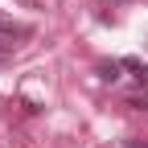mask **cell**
<instances>
[{
    "label": "cell",
    "instance_id": "1",
    "mask_svg": "<svg viewBox=\"0 0 148 148\" xmlns=\"http://www.w3.org/2000/svg\"><path fill=\"white\" fill-rule=\"evenodd\" d=\"M29 33H33L29 25H16L12 16H4V12H0V37H12V41H21V37H29Z\"/></svg>",
    "mask_w": 148,
    "mask_h": 148
},
{
    "label": "cell",
    "instance_id": "2",
    "mask_svg": "<svg viewBox=\"0 0 148 148\" xmlns=\"http://www.w3.org/2000/svg\"><path fill=\"white\" fill-rule=\"evenodd\" d=\"M123 70H127V74H132V78L148 90V62H140V58H123Z\"/></svg>",
    "mask_w": 148,
    "mask_h": 148
},
{
    "label": "cell",
    "instance_id": "3",
    "mask_svg": "<svg viewBox=\"0 0 148 148\" xmlns=\"http://www.w3.org/2000/svg\"><path fill=\"white\" fill-rule=\"evenodd\" d=\"M119 70H123V62H99V78H103V82H115Z\"/></svg>",
    "mask_w": 148,
    "mask_h": 148
},
{
    "label": "cell",
    "instance_id": "4",
    "mask_svg": "<svg viewBox=\"0 0 148 148\" xmlns=\"http://www.w3.org/2000/svg\"><path fill=\"white\" fill-rule=\"evenodd\" d=\"M127 107H136V111H148V95H132V99H127Z\"/></svg>",
    "mask_w": 148,
    "mask_h": 148
},
{
    "label": "cell",
    "instance_id": "5",
    "mask_svg": "<svg viewBox=\"0 0 148 148\" xmlns=\"http://www.w3.org/2000/svg\"><path fill=\"white\" fill-rule=\"evenodd\" d=\"M12 49H16V41H12V37H0V58H8Z\"/></svg>",
    "mask_w": 148,
    "mask_h": 148
},
{
    "label": "cell",
    "instance_id": "6",
    "mask_svg": "<svg viewBox=\"0 0 148 148\" xmlns=\"http://www.w3.org/2000/svg\"><path fill=\"white\" fill-rule=\"evenodd\" d=\"M123 148H148V144H144V140H136V136H132V140H123Z\"/></svg>",
    "mask_w": 148,
    "mask_h": 148
},
{
    "label": "cell",
    "instance_id": "7",
    "mask_svg": "<svg viewBox=\"0 0 148 148\" xmlns=\"http://www.w3.org/2000/svg\"><path fill=\"white\" fill-rule=\"evenodd\" d=\"M21 4H37V0H21Z\"/></svg>",
    "mask_w": 148,
    "mask_h": 148
}]
</instances>
